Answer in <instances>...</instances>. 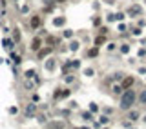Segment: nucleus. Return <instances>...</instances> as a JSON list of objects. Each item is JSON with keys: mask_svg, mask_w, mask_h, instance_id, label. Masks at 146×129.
<instances>
[{"mask_svg": "<svg viewBox=\"0 0 146 129\" xmlns=\"http://www.w3.org/2000/svg\"><path fill=\"white\" fill-rule=\"evenodd\" d=\"M133 102H135V93L133 91H126L124 95H122V98H121V107L122 109H130Z\"/></svg>", "mask_w": 146, "mask_h": 129, "instance_id": "f257e3e1", "label": "nucleus"}, {"mask_svg": "<svg viewBox=\"0 0 146 129\" xmlns=\"http://www.w3.org/2000/svg\"><path fill=\"white\" fill-rule=\"evenodd\" d=\"M132 86H133V78H132V76H128V78H124V82H122L121 87H122V89H128V87H132Z\"/></svg>", "mask_w": 146, "mask_h": 129, "instance_id": "f03ea898", "label": "nucleus"}, {"mask_svg": "<svg viewBox=\"0 0 146 129\" xmlns=\"http://www.w3.org/2000/svg\"><path fill=\"white\" fill-rule=\"evenodd\" d=\"M49 129H64V124L62 122H53V124L49 125Z\"/></svg>", "mask_w": 146, "mask_h": 129, "instance_id": "7ed1b4c3", "label": "nucleus"}, {"mask_svg": "<svg viewBox=\"0 0 146 129\" xmlns=\"http://www.w3.org/2000/svg\"><path fill=\"white\" fill-rule=\"evenodd\" d=\"M40 44H42V40H40V38H35V40H33V46H31V49H35V51H37L38 47H40Z\"/></svg>", "mask_w": 146, "mask_h": 129, "instance_id": "20e7f679", "label": "nucleus"}, {"mask_svg": "<svg viewBox=\"0 0 146 129\" xmlns=\"http://www.w3.org/2000/svg\"><path fill=\"white\" fill-rule=\"evenodd\" d=\"M139 13H141V7H139V6H133V7L130 9V15H139Z\"/></svg>", "mask_w": 146, "mask_h": 129, "instance_id": "39448f33", "label": "nucleus"}, {"mask_svg": "<svg viewBox=\"0 0 146 129\" xmlns=\"http://www.w3.org/2000/svg\"><path fill=\"white\" fill-rule=\"evenodd\" d=\"M38 24H40V18H38V17L31 18V25H33V27H38Z\"/></svg>", "mask_w": 146, "mask_h": 129, "instance_id": "423d86ee", "label": "nucleus"}, {"mask_svg": "<svg viewBox=\"0 0 146 129\" xmlns=\"http://www.w3.org/2000/svg\"><path fill=\"white\" fill-rule=\"evenodd\" d=\"M49 51H51L49 47H48V49H42V51H38V58H44V56H46V55L49 53Z\"/></svg>", "mask_w": 146, "mask_h": 129, "instance_id": "0eeeda50", "label": "nucleus"}, {"mask_svg": "<svg viewBox=\"0 0 146 129\" xmlns=\"http://www.w3.org/2000/svg\"><path fill=\"white\" fill-rule=\"evenodd\" d=\"M139 100H141V104H146V89L141 93V96H139Z\"/></svg>", "mask_w": 146, "mask_h": 129, "instance_id": "6e6552de", "label": "nucleus"}, {"mask_svg": "<svg viewBox=\"0 0 146 129\" xmlns=\"http://www.w3.org/2000/svg\"><path fill=\"white\" fill-rule=\"evenodd\" d=\"M70 49L71 51H77V49H79V42H71V44H70Z\"/></svg>", "mask_w": 146, "mask_h": 129, "instance_id": "1a4fd4ad", "label": "nucleus"}, {"mask_svg": "<svg viewBox=\"0 0 146 129\" xmlns=\"http://www.w3.org/2000/svg\"><path fill=\"white\" fill-rule=\"evenodd\" d=\"M137 117H139L137 111H132V113H130V118H132V120H137Z\"/></svg>", "mask_w": 146, "mask_h": 129, "instance_id": "9d476101", "label": "nucleus"}, {"mask_svg": "<svg viewBox=\"0 0 146 129\" xmlns=\"http://www.w3.org/2000/svg\"><path fill=\"white\" fill-rule=\"evenodd\" d=\"M64 22H66L64 18H55V25H62Z\"/></svg>", "mask_w": 146, "mask_h": 129, "instance_id": "9b49d317", "label": "nucleus"}, {"mask_svg": "<svg viewBox=\"0 0 146 129\" xmlns=\"http://www.w3.org/2000/svg\"><path fill=\"white\" fill-rule=\"evenodd\" d=\"M46 67H48V69H53V67H55V60H49V62L46 64Z\"/></svg>", "mask_w": 146, "mask_h": 129, "instance_id": "f8f14e48", "label": "nucleus"}, {"mask_svg": "<svg viewBox=\"0 0 146 129\" xmlns=\"http://www.w3.org/2000/svg\"><path fill=\"white\" fill-rule=\"evenodd\" d=\"M97 53H99V49H97V47H93V49L90 51V56H97Z\"/></svg>", "mask_w": 146, "mask_h": 129, "instance_id": "ddd939ff", "label": "nucleus"}, {"mask_svg": "<svg viewBox=\"0 0 146 129\" xmlns=\"http://www.w3.org/2000/svg\"><path fill=\"white\" fill-rule=\"evenodd\" d=\"M13 38H15V40H20V33H18L17 29H15V33H13Z\"/></svg>", "mask_w": 146, "mask_h": 129, "instance_id": "4468645a", "label": "nucleus"}, {"mask_svg": "<svg viewBox=\"0 0 146 129\" xmlns=\"http://www.w3.org/2000/svg\"><path fill=\"white\" fill-rule=\"evenodd\" d=\"M102 42H104V37H99V38H97V40H95V44H97V46H100Z\"/></svg>", "mask_w": 146, "mask_h": 129, "instance_id": "2eb2a0df", "label": "nucleus"}, {"mask_svg": "<svg viewBox=\"0 0 146 129\" xmlns=\"http://www.w3.org/2000/svg\"><path fill=\"white\" fill-rule=\"evenodd\" d=\"M121 91H122L121 86H113V93H121Z\"/></svg>", "mask_w": 146, "mask_h": 129, "instance_id": "dca6fc26", "label": "nucleus"}, {"mask_svg": "<svg viewBox=\"0 0 146 129\" xmlns=\"http://www.w3.org/2000/svg\"><path fill=\"white\" fill-rule=\"evenodd\" d=\"M71 35H73V31H70V29H68V31H64V37H68V38H70Z\"/></svg>", "mask_w": 146, "mask_h": 129, "instance_id": "f3484780", "label": "nucleus"}, {"mask_svg": "<svg viewBox=\"0 0 146 129\" xmlns=\"http://www.w3.org/2000/svg\"><path fill=\"white\" fill-rule=\"evenodd\" d=\"M4 46H6V47H11V40H7V38H6V40H4Z\"/></svg>", "mask_w": 146, "mask_h": 129, "instance_id": "a211bd4d", "label": "nucleus"}, {"mask_svg": "<svg viewBox=\"0 0 146 129\" xmlns=\"http://www.w3.org/2000/svg\"><path fill=\"white\" fill-rule=\"evenodd\" d=\"M121 51H122V53H128L130 47H128V46H122V47H121Z\"/></svg>", "mask_w": 146, "mask_h": 129, "instance_id": "6ab92c4d", "label": "nucleus"}, {"mask_svg": "<svg viewBox=\"0 0 146 129\" xmlns=\"http://www.w3.org/2000/svg\"><path fill=\"white\" fill-rule=\"evenodd\" d=\"M144 122H146V117H144Z\"/></svg>", "mask_w": 146, "mask_h": 129, "instance_id": "aec40b11", "label": "nucleus"}]
</instances>
